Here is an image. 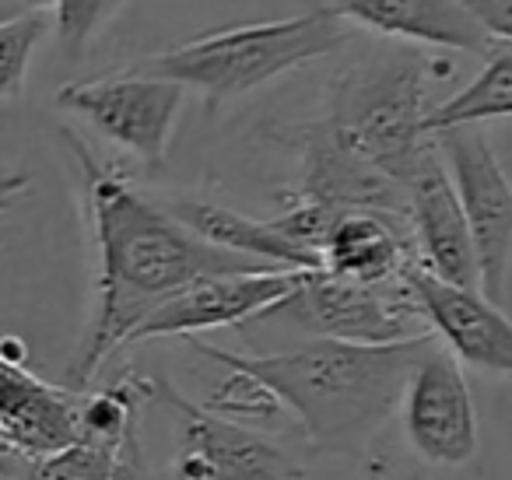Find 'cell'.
<instances>
[{"instance_id": "obj_1", "label": "cell", "mask_w": 512, "mask_h": 480, "mask_svg": "<svg viewBox=\"0 0 512 480\" xmlns=\"http://www.w3.org/2000/svg\"><path fill=\"white\" fill-rule=\"evenodd\" d=\"M74 158L88 239L95 253L92 319L67 368V389H88L106 358L134 344L141 323L204 277L260 274L264 263L221 253L179 225L169 207L144 193L120 165H109L74 130H60Z\"/></svg>"}, {"instance_id": "obj_2", "label": "cell", "mask_w": 512, "mask_h": 480, "mask_svg": "<svg viewBox=\"0 0 512 480\" xmlns=\"http://www.w3.org/2000/svg\"><path fill=\"white\" fill-rule=\"evenodd\" d=\"M432 333L404 344L299 340L278 351L239 354L207 340H186L200 358L256 379L295 417L313 449L362 456L400 407L407 375L432 344Z\"/></svg>"}, {"instance_id": "obj_3", "label": "cell", "mask_w": 512, "mask_h": 480, "mask_svg": "<svg viewBox=\"0 0 512 480\" xmlns=\"http://www.w3.org/2000/svg\"><path fill=\"white\" fill-rule=\"evenodd\" d=\"M435 64L425 50L404 43L369 50L341 67L320 113L344 148L400 190L435 148L428 120L439 102L432 88L449 74V67Z\"/></svg>"}, {"instance_id": "obj_4", "label": "cell", "mask_w": 512, "mask_h": 480, "mask_svg": "<svg viewBox=\"0 0 512 480\" xmlns=\"http://www.w3.org/2000/svg\"><path fill=\"white\" fill-rule=\"evenodd\" d=\"M351 43V25L323 4L302 15L274 22L232 25V29L200 32L169 50L130 60V71L148 78L193 88L204 99L207 113H218L228 102L253 95L313 60H327Z\"/></svg>"}, {"instance_id": "obj_5", "label": "cell", "mask_w": 512, "mask_h": 480, "mask_svg": "<svg viewBox=\"0 0 512 480\" xmlns=\"http://www.w3.org/2000/svg\"><path fill=\"white\" fill-rule=\"evenodd\" d=\"M239 330L292 333L299 340L404 344L428 337V323L404 277L393 284H355L327 270H306L288 298Z\"/></svg>"}, {"instance_id": "obj_6", "label": "cell", "mask_w": 512, "mask_h": 480, "mask_svg": "<svg viewBox=\"0 0 512 480\" xmlns=\"http://www.w3.org/2000/svg\"><path fill=\"white\" fill-rule=\"evenodd\" d=\"M148 407H162L172 421L165 480H306L299 459L281 442L186 400L172 382H148Z\"/></svg>"}, {"instance_id": "obj_7", "label": "cell", "mask_w": 512, "mask_h": 480, "mask_svg": "<svg viewBox=\"0 0 512 480\" xmlns=\"http://www.w3.org/2000/svg\"><path fill=\"white\" fill-rule=\"evenodd\" d=\"M456 200L474 242L481 291L505 305L512 277V179L484 127H456L435 134Z\"/></svg>"}, {"instance_id": "obj_8", "label": "cell", "mask_w": 512, "mask_h": 480, "mask_svg": "<svg viewBox=\"0 0 512 480\" xmlns=\"http://www.w3.org/2000/svg\"><path fill=\"white\" fill-rule=\"evenodd\" d=\"M186 88L162 78L130 71H109L92 81H71L57 92V106L81 116L109 144L127 151L144 169H158L169 155L172 134L179 127Z\"/></svg>"}, {"instance_id": "obj_9", "label": "cell", "mask_w": 512, "mask_h": 480, "mask_svg": "<svg viewBox=\"0 0 512 480\" xmlns=\"http://www.w3.org/2000/svg\"><path fill=\"white\" fill-rule=\"evenodd\" d=\"M397 410L407 445L425 463L442 470H463L481 452V424H477L467 375L439 340H432L418 365L411 368Z\"/></svg>"}, {"instance_id": "obj_10", "label": "cell", "mask_w": 512, "mask_h": 480, "mask_svg": "<svg viewBox=\"0 0 512 480\" xmlns=\"http://www.w3.org/2000/svg\"><path fill=\"white\" fill-rule=\"evenodd\" d=\"M281 144H292L299 155V183L281 193V204H313L330 214L376 211L407 221V193L393 179L365 165L334 137V130L316 116L309 123L278 130Z\"/></svg>"}, {"instance_id": "obj_11", "label": "cell", "mask_w": 512, "mask_h": 480, "mask_svg": "<svg viewBox=\"0 0 512 480\" xmlns=\"http://www.w3.org/2000/svg\"><path fill=\"white\" fill-rule=\"evenodd\" d=\"M404 284L425 316L428 333L460 365L512 382V319L502 305L484 298V291L439 281L418 263L404 270Z\"/></svg>"}, {"instance_id": "obj_12", "label": "cell", "mask_w": 512, "mask_h": 480, "mask_svg": "<svg viewBox=\"0 0 512 480\" xmlns=\"http://www.w3.org/2000/svg\"><path fill=\"white\" fill-rule=\"evenodd\" d=\"M306 270H260V274H225L204 277V281L183 288L176 298L158 305L141 330L134 333V344L155 337H183L197 340L200 333L225 330V326H246L249 319L264 316L267 309L288 298Z\"/></svg>"}, {"instance_id": "obj_13", "label": "cell", "mask_w": 512, "mask_h": 480, "mask_svg": "<svg viewBox=\"0 0 512 480\" xmlns=\"http://www.w3.org/2000/svg\"><path fill=\"white\" fill-rule=\"evenodd\" d=\"M404 193L407 228H411L418 267H425L439 281L456 284V288L481 291L470 228L460 211V200H456L453 179H449L446 165H442L439 148H432V155L407 179Z\"/></svg>"}, {"instance_id": "obj_14", "label": "cell", "mask_w": 512, "mask_h": 480, "mask_svg": "<svg viewBox=\"0 0 512 480\" xmlns=\"http://www.w3.org/2000/svg\"><path fill=\"white\" fill-rule=\"evenodd\" d=\"M78 389L29 372L18 340H0V445L22 456H50L78 442Z\"/></svg>"}, {"instance_id": "obj_15", "label": "cell", "mask_w": 512, "mask_h": 480, "mask_svg": "<svg viewBox=\"0 0 512 480\" xmlns=\"http://www.w3.org/2000/svg\"><path fill=\"white\" fill-rule=\"evenodd\" d=\"M334 15L386 43L488 57L495 50L463 0H330Z\"/></svg>"}, {"instance_id": "obj_16", "label": "cell", "mask_w": 512, "mask_h": 480, "mask_svg": "<svg viewBox=\"0 0 512 480\" xmlns=\"http://www.w3.org/2000/svg\"><path fill=\"white\" fill-rule=\"evenodd\" d=\"M320 270L355 284H393L418 263L407 221L376 211H348L327 228L316 249Z\"/></svg>"}, {"instance_id": "obj_17", "label": "cell", "mask_w": 512, "mask_h": 480, "mask_svg": "<svg viewBox=\"0 0 512 480\" xmlns=\"http://www.w3.org/2000/svg\"><path fill=\"white\" fill-rule=\"evenodd\" d=\"M179 225L190 228L197 239L221 253L242 256V260L264 263L274 270H320V260L306 249H299L285 232L274 228V221L249 218L235 207L214 204L204 197H158Z\"/></svg>"}, {"instance_id": "obj_18", "label": "cell", "mask_w": 512, "mask_h": 480, "mask_svg": "<svg viewBox=\"0 0 512 480\" xmlns=\"http://www.w3.org/2000/svg\"><path fill=\"white\" fill-rule=\"evenodd\" d=\"M491 120H512V46L505 43H495L470 85L435 106L428 130L435 137L442 130L484 127Z\"/></svg>"}, {"instance_id": "obj_19", "label": "cell", "mask_w": 512, "mask_h": 480, "mask_svg": "<svg viewBox=\"0 0 512 480\" xmlns=\"http://www.w3.org/2000/svg\"><path fill=\"white\" fill-rule=\"evenodd\" d=\"M123 449H116V445L74 442L60 452H50V456L4 452L0 456V473H8L11 480H120Z\"/></svg>"}, {"instance_id": "obj_20", "label": "cell", "mask_w": 512, "mask_h": 480, "mask_svg": "<svg viewBox=\"0 0 512 480\" xmlns=\"http://www.w3.org/2000/svg\"><path fill=\"white\" fill-rule=\"evenodd\" d=\"M46 32H50L46 11H25L0 22V102H11L25 92L29 64Z\"/></svg>"}, {"instance_id": "obj_21", "label": "cell", "mask_w": 512, "mask_h": 480, "mask_svg": "<svg viewBox=\"0 0 512 480\" xmlns=\"http://www.w3.org/2000/svg\"><path fill=\"white\" fill-rule=\"evenodd\" d=\"M120 0H53L50 25L57 29V39L67 53H85V46L95 39V32L106 25V18L116 11Z\"/></svg>"}, {"instance_id": "obj_22", "label": "cell", "mask_w": 512, "mask_h": 480, "mask_svg": "<svg viewBox=\"0 0 512 480\" xmlns=\"http://www.w3.org/2000/svg\"><path fill=\"white\" fill-rule=\"evenodd\" d=\"M225 372H228V368H225ZM204 407L214 410V414H221V417H232V421H239V417L260 421V417L285 414V410H281V403L274 400V396L267 393L260 382L249 379V375H242V372H228V379L221 382L211 396H207Z\"/></svg>"}, {"instance_id": "obj_23", "label": "cell", "mask_w": 512, "mask_h": 480, "mask_svg": "<svg viewBox=\"0 0 512 480\" xmlns=\"http://www.w3.org/2000/svg\"><path fill=\"white\" fill-rule=\"evenodd\" d=\"M491 43L512 46V0H463Z\"/></svg>"}, {"instance_id": "obj_24", "label": "cell", "mask_w": 512, "mask_h": 480, "mask_svg": "<svg viewBox=\"0 0 512 480\" xmlns=\"http://www.w3.org/2000/svg\"><path fill=\"white\" fill-rule=\"evenodd\" d=\"M120 480H165L162 473H155L144 459L141 449V435L130 438V445L123 449V463H120Z\"/></svg>"}, {"instance_id": "obj_25", "label": "cell", "mask_w": 512, "mask_h": 480, "mask_svg": "<svg viewBox=\"0 0 512 480\" xmlns=\"http://www.w3.org/2000/svg\"><path fill=\"white\" fill-rule=\"evenodd\" d=\"M29 176L25 172H0V214L11 211V207L18 204V197H22L25 190H29Z\"/></svg>"}, {"instance_id": "obj_26", "label": "cell", "mask_w": 512, "mask_h": 480, "mask_svg": "<svg viewBox=\"0 0 512 480\" xmlns=\"http://www.w3.org/2000/svg\"><path fill=\"white\" fill-rule=\"evenodd\" d=\"M25 4H29L32 11H43V8H50L53 0H25Z\"/></svg>"}, {"instance_id": "obj_27", "label": "cell", "mask_w": 512, "mask_h": 480, "mask_svg": "<svg viewBox=\"0 0 512 480\" xmlns=\"http://www.w3.org/2000/svg\"><path fill=\"white\" fill-rule=\"evenodd\" d=\"M0 480H11V477H8V473H0Z\"/></svg>"}]
</instances>
